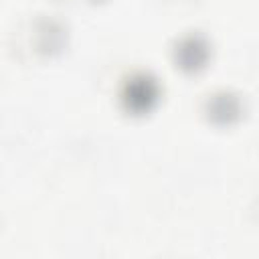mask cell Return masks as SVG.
I'll return each mask as SVG.
<instances>
[{
    "label": "cell",
    "instance_id": "1",
    "mask_svg": "<svg viewBox=\"0 0 259 259\" xmlns=\"http://www.w3.org/2000/svg\"><path fill=\"white\" fill-rule=\"evenodd\" d=\"M152 95H154V91H152V85L150 83H146L144 79L140 81V83H136L132 89H130V101L134 103V105H146L150 99H152Z\"/></svg>",
    "mask_w": 259,
    "mask_h": 259
}]
</instances>
